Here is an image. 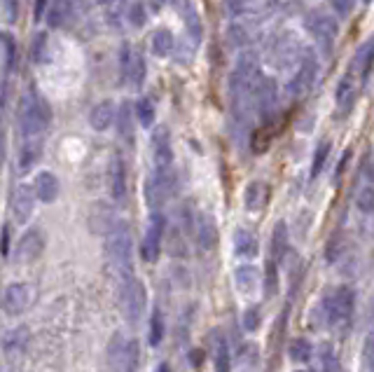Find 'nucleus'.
Here are the masks:
<instances>
[{"mask_svg": "<svg viewBox=\"0 0 374 372\" xmlns=\"http://www.w3.org/2000/svg\"><path fill=\"white\" fill-rule=\"evenodd\" d=\"M260 78V59L255 52H243L234 66V73L229 78V94H231V108L236 117H248L253 110V94L258 87Z\"/></svg>", "mask_w": 374, "mask_h": 372, "instance_id": "obj_1", "label": "nucleus"}, {"mask_svg": "<svg viewBox=\"0 0 374 372\" xmlns=\"http://www.w3.org/2000/svg\"><path fill=\"white\" fill-rule=\"evenodd\" d=\"M105 256H108V265L115 276V286L124 283L134 276V241L132 232L124 223H117L115 227L105 234Z\"/></svg>", "mask_w": 374, "mask_h": 372, "instance_id": "obj_2", "label": "nucleus"}, {"mask_svg": "<svg viewBox=\"0 0 374 372\" xmlns=\"http://www.w3.org/2000/svg\"><path fill=\"white\" fill-rule=\"evenodd\" d=\"M19 127L26 141L43 138L45 129L50 127V105L35 90L26 92L19 101Z\"/></svg>", "mask_w": 374, "mask_h": 372, "instance_id": "obj_3", "label": "nucleus"}, {"mask_svg": "<svg viewBox=\"0 0 374 372\" xmlns=\"http://www.w3.org/2000/svg\"><path fill=\"white\" fill-rule=\"evenodd\" d=\"M115 295H117V302H120V309L124 318H127L132 326H136V323L143 318L145 314V288L143 283H141L136 276H132L129 281L124 283H117L115 286Z\"/></svg>", "mask_w": 374, "mask_h": 372, "instance_id": "obj_4", "label": "nucleus"}, {"mask_svg": "<svg viewBox=\"0 0 374 372\" xmlns=\"http://www.w3.org/2000/svg\"><path fill=\"white\" fill-rule=\"evenodd\" d=\"M138 342L115 333L108 344V365L112 372H138Z\"/></svg>", "mask_w": 374, "mask_h": 372, "instance_id": "obj_5", "label": "nucleus"}, {"mask_svg": "<svg viewBox=\"0 0 374 372\" xmlns=\"http://www.w3.org/2000/svg\"><path fill=\"white\" fill-rule=\"evenodd\" d=\"M355 307V293L349 286H340L325 300V314L332 326H346Z\"/></svg>", "mask_w": 374, "mask_h": 372, "instance_id": "obj_6", "label": "nucleus"}, {"mask_svg": "<svg viewBox=\"0 0 374 372\" xmlns=\"http://www.w3.org/2000/svg\"><path fill=\"white\" fill-rule=\"evenodd\" d=\"M316 73H318V59L311 50H304V54H300V66L295 70L293 80H290V87H288L290 96L293 99L307 96L313 80H316Z\"/></svg>", "mask_w": 374, "mask_h": 372, "instance_id": "obj_7", "label": "nucleus"}, {"mask_svg": "<svg viewBox=\"0 0 374 372\" xmlns=\"http://www.w3.org/2000/svg\"><path fill=\"white\" fill-rule=\"evenodd\" d=\"M304 26H307V31L318 40L320 50L330 52V47L337 38V31H340V23H337L335 17L325 14V12H309L304 19Z\"/></svg>", "mask_w": 374, "mask_h": 372, "instance_id": "obj_8", "label": "nucleus"}, {"mask_svg": "<svg viewBox=\"0 0 374 372\" xmlns=\"http://www.w3.org/2000/svg\"><path fill=\"white\" fill-rule=\"evenodd\" d=\"M176 190V178H174V171L171 169H157L154 176L147 180L145 185V197L150 209H154V214H159V206H162L166 199L174 194Z\"/></svg>", "mask_w": 374, "mask_h": 372, "instance_id": "obj_9", "label": "nucleus"}, {"mask_svg": "<svg viewBox=\"0 0 374 372\" xmlns=\"http://www.w3.org/2000/svg\"><path fill=\"white\" fill-rule=\"evenodd\" d=\"M33 302V288L28 283H10L3 293L0 307L8 316H21Z\"/></svg>", "mask_w": 374, "mask_h": 372, "instance_id": "obj_10", "label": "nucleus"}, {"mask_svg": "<svg viewBox=\"0 0 374 372\" xmlns=\"http://www.w3.org/2000/svg\"><path fill=\"white\" fill-rule=\"evenodd\" d=\"M278 103V87L274 78H260L258 87H255L253 94V110H258L262 115V120H271Z\"/></svg>", "mask_w": 374, "mask_h": 372, "instance_id": "obj_11", "label": "nucleus"}, {"mask_svg": "<svg viewBox=\"0 0 374 372\" xmlns=\"http://www.w3.org/2000/svg\"><path fill=\"white\" fill-rule=\"evenodd\" d=\"M45 251V234L40 232V229L31 227L26 234L19 239V244H17V251H14V260L19 265H31L35 262L40 256H43Z\"/></svg>", "mask_w": 374, "mask_h": 372, "instance_id": "obj_12", "label": "nucleus"}, {"mask_svg": "<svg viewBox=\"0 0 374 372\" xmlns=\"http://www.w3.org/2000/svg\"><path fill=\"white\" fill-rule=\"evenodd\" d=\"M164 218L159 214L152 216L150 220V227H147L145 237H143V244H141V256H143L145 262H157L159 260V253H162V237H164Z\"/></svg>", "mask_w": 374, "mask_h": 372, "instance_id": "obj_13", "label": "nucleus"}, {"mask_svg": "<svg viewBox=\"0 0 374 372\" xmlns=\"http://www.w3.org/2000/svg\"><path fill=\"white\" fill-rule=\"evenodd\" d=\"M120 63H122V75L129 85L134 87H141L145 80V61L141 56V52L132 50L129 45H122V56H120Z\"/></svg>", "mask_w": 374, "mask_h": 372, "instance_id": "obj_14", "label": "nucleus"}, {"mask_svg": "<svg viewBox=\"0 0 374 372\" xmlns=\"http://www.w3.org/2000/svg\"><path fill=\"white\" fill-rule=\"evenodd\" d=\"M152 155H154V167L157 169H171L174 150H171V134L164 124H159L152 132Z\"/></svg>", "mask_w": 374, "mask_h": 372, "instance_id": "obj_15", "label": "nucleus"}, {"mask_svg": "<svg viewBox=\"0 0 374 372\" xmlns=\"http://www.w3.org/2000/svg\"><path fill=\"white\" fill-rule=\"evenodd\" d=\"M108 190L115 202H124L127 197V171L120 155H112L108 164Z\"/></svg>", "mask_w": 374, "mask_h": 372, "instance_id": "obj_16", "label": "nucleus"}, {"mask_svg": "<svg viewBox=\"0 0 374 372\" xmlns=\"http://www.w3.org/2000/svg\"><path fill=\"white\" fill-rule=\"evenodd\" d=\"M33 206H35V194L31 185H19L12 194V214H14L17 223H28V218L33 216Z\"/></svg>", "mask_w": 374, "mask_h": 372, "instance_id": "obj_17", "label": "nucleus"}, {"mask_svg": "<svg viewBox=\"0 0 374 372\" xmlns=\"http://www.w3.org/2000/svg\"><path fill=\"white\" fill-rule=\"evenodd\" d=\"M337 108H340L342 115H349L355 105V99H358V82H355L353 73H346L337 85Z\"/></svg>", "mask_w": 374, "mask_h": 372, "instance_id": "obj_18", "label": "nucleus"}, {"mask_svg": "<svg viewBox=\"0 0 374 372\" xmlns=\"http://www.w3.org/2000/svg\"><path fill=\"white\" fill-rule=\"evenodd\" d=\"M115 225H117L115 209H110V206L103 204V202L92 206V214H89V227H92V232L108 234Z\"/></svg>", "mask_w": 374, "mask_h": 372, "instance_id": "obj_19", "label": "nucleus"}, {"mask_svg": "<svg viewBox=\"0 0 374 372\" xmlns=\"http://www.w3.org/2000/svg\"><path fill=\"white\" fill-rule=\"evenodd\" d=\"M197 241L201 246V251H213L218 246V225L213 220L211 214H199L197 218Z\"/></svg>", "mask_w": 374, "mask_h": 372, "instance_id": "obj_20", "label": "nucleus"}, {"mask_svg": "<svg viewBox=\"0 0 374 372\" xmlns=\"http://www.w3.org/2000/svg\"><path fill=\"white\" fill-rule=\"evenodd\" d=\"M33 194L45 204H52L54 199L59 197V180L54 174L50 171H40L35 176V183H33Z\"/></svg>", "mask_w": 374, "mask_h": 372, "instance_id": "obj_21", "label": "nucleus"}, {"mask_svg": "<svg viewBox=\"0 0 374 372\" xmlns=\"http://www.w3.org/2000/svg\"><path fill=\"white\" fill-rule=\"evenodd\" d=\"M267 199H269V185L262 180H253L246 185V192H243V204H246L248 211L258 214V211L264 209Z\"/></svg>", "mask_w": 374, "mask_h": 372, "instance_id": "obj_22", "label": "nucleus"}, {"mask_svg": "<svg viewBox=\"0 0 374 372\" xmlns=\"http://www.w3.org/2000/svg\"><path fill=\"white\" fill-rule=\"evenodd\" d=\"M115 103L112 101H101L92 108V113H89V124H92V129H96V132H105V129H110V124L115 122Z\"/></svg>", "mask_w": 374, "mask_h": 372, "instance_id": "obj_23", "label": "nucleus"}, {"mask_svg": "<svg viewBox=\"0 0 374 372\" xmlns=\"http://www.w3.org/2000/svg\"><path fill=\"white\" fill-rule=\"evenodd\" d=\"M115 122H117V132H120V138L124 143L132 145L134 143V105L129 101H124L115 113Z\"/></svg>", "mask_w": 374, "mask_h": 372, "instance_id": "obj_24", "label": "nucleus"}, {"mask_svg": "<svg viewBox=\"0 0 374 372\" xmlns=\"http://www.w3.org/2000/svg\"><path fill=\"white\" fill-rule=\"evenodd\" d=\"M73 19V0H54L50 12H47V23L50 28H63Z\"/></svg>", "mask_w": 374, "mask_h": 372, "instance_id": "obj_25", "label": "nucleus"}, {"mask_svg": "<svg viewBox=\"0 0 374 372\" xmlns=\"http://www.w3.org/2000/svg\"><path fill=\"white\" fill-rule=\"evenodd\" d=\"M40 155H43V138H31L26 141L19 152V171L21 174H28L35 164H38Z\"/></svg>", "mask_w": 374, "mask_h": 372, "instance_id": "obj_26", "label": "nucleus"}, {"mask_svg": "<svg viewBox=\"0 0 374 372\" xmlns=\"http://www.w3.org/2000/svg\"><path fill=\"white\" fill-rule=\"evenodd\" d=\"M176 8L183 14V21H185V26H187L189 35L194 38V43H199V38H201V21H199V14H197V10H194V5L189 3V0H176Z\"/></svg>", "mask_w": 374, "mask_h": 372, "instance_id": "obj_27", "label": "nucleus"}, {"mask_svg": "<svg viewBox=\"0 0 374 372\" xmlns=\"http://www.w3.org/2000/svg\"><path fill=\"white\" fill-rule=\"evenodd\" d=\"M234 246H236V253L241 258H255L260 253V244H258V237L251 232V229H236L234 234Z\"/></svg>", "mask_w": 374, "mask_h": 372, "instance_id": "obj_28", "label": "nucleus"}, {"mask_svg": "<svg viewBox=\"0 0 374 372\" xmlns=\"http://www.w3.org/2000/svg\"><path fill=\"white\" fill-rule=\"evenodd\" d=\"M234 279H236V288H239L241 293H253L260 283V269L253 267V265H241V267L234 271Z\"/></svg>", "mask_w": 374, "mask_h": 372, "instance_id": "obj_29", "label": "nucleus"}, {"mask_svg": "<svg viewBox=\"0 0 374 372\" xmlns=\"http://www.w3.org/2000/svg\"><path fill=\"white\" fill-rule=\"evenodd\" d=\"M288 253V227L283 220L276 223L274 227V237H271V262H281Z\"/></svg>", "mask_w": 374, "mask_h": 372, "instance_id": "obj_30", "label": "nucleus"}, {"mask_svg": "<svg viewBox=\"0 0 374 372\" xmlns=\"http://www.w3.org/2000/svg\"><path fill=\"white\" fill-rule=\"evenodd\" d=\"M260 365V351L255 344H246L239 349V356H236V370L239 372H255Z\"/></svg>", "mask_w": 374, "mask_h": 372, "instance_id": "obj_31", "label": "nucleus"}, {"mask_svg": "<svg viewBox=\"0 0 374 372\" xmlns=\"http://www.w3.org/2000/svg\"><path fill=\"white\" fill-rule=\"evenodd\" d=\"M28 340H31L28 328H14L8 338H5V351H8L10 356H19V353L26 349Z\"/></svg>", "mask_w": 374, "mask_h": 372, "instance_id": "obj_32", "label": "nucleus"}, {"mask_svg": "<svg viewBox=\"0 0 374 372\" xmlns=\"http://www.w3.org/2000/svg\"><path fill=\"white\" fill-rule=\"evenodd\" d=\"M176 47V40H174V33L169 28H159V31L152 33V50L157 56H169Z\"/></svg>", "mask_w": 374, "mask_h": 372, "instance_id": "obj_33", "label": "nucleus"}, {"mask_svg": "<svg viewBox=\"0 0 374 372\" xmlns=\"http://www.w3.org/2000/svg\"><path fill=\"white\" fill-rule=\"evenodd\" d=\"M288 356L293 358L295 363H309V361H311V356H313L311 342L304 340V338L293 340V342H290V347H288Z\"/></svg>", "mask_w": 374, "mask_h": 372, "instance_id": "obj_34", "label": "nucleus"}, {"mask_svg": "<svg viewBox=\"0 0 374 372\" xmlns=\"http://www.w3.org/2000/svg\"><path fill=\"white\" fill-rule=\"evenodd\" d=\"M213 347H216V372H229V347L227 340L220 338V333H213Z\"/></svg>", "mask_w": 374, "mask_h": 372, "instance_id": "obj_35", "label": "nucleus"}, {"mask_svg": "<svg viewBox=\"0 0 374 372\" xmlns=\"http://www.w3.org/2000/svg\"><path fill=\"white\" fill-rule=\"evenodd\" d=\"M164 340V316L159 309L152 311V318H150V326H147V342L152 347H159Z\"/></svg>", "mask_w": 374, "mask_h": 372, "instance_id": "obj_36", "label": "nucleus"}, {"mask_svg": "<svg viewBox=\"0 0 374 372\" xmlns=\"http://www.w3.org/2000/svg\"><path fill=\"white\" fill-rule=\"evenodd\" d=\"M353 63L358 66V73L363 75V78L370 75V70H372V40H367V43L355 52Z\"/></svg>", "mask_w": 374, "mask_h": 372, "instance_id": "obj_37", "label": "nucleus"}, {"mask_svg": "<svg viewBox=\"0 0 374 372\" xmlns=\"http://www.w3.org/2000/svg\"><path fill=\"white\" fill-rule=\"evenodd\" d=\"M278 293V271H276V262L267 260L264 267V295L267 298H274Z\"/></svg>", "mask_w": 374, "mask_h": 372, "instance_id": "obj_38", "label": "nucleus"}, {"mask_svg": "<svg viewBox=\"0 0 374 372\" xmlns=\"http://www.w3.org/2000/svg\"><path fill=\"white\" fill-rule=\"evenodd\" d=\"M31 59H33V63L47 61V33L45 31L35 33V38L31 43Z\"/></svg>", "mask_w": 374, "mask_h": 372, "instance_id": "obj_39", "label": "nucleus"}, {"mask_svg": "<svg viewBox=\"0 0 374 372\" xmlns=\"http://www.w3.org/2000/svg\"><path fill=\"white\" fill-rule=\"evenodd\" d=\"M134 113L138 115V120L143 127H152V120H154V105L150 99H141L138 103H136Z\"/></svg>", "mask_w": 374, "mask_h": 372, "instance_id": "obj_40", "label": "nucleus"}, {"mask_svg": "<svg viewBox=\"0 0 374 372\" xmlns=\"http://www.w3.org/2000/svg\"><path fill=\"white\" fill-rule=\"evenodd\" d=\"M225 8L231 17H246L255 10V0H225Z\"/></svg>", "mask_w": 374, "mask_h": 372, "instance_id": "obj_41", "label": "nucleus"}, {"mask_svg": "<svg viewBox=\"0 0 374 372\" xmlns=\"http://www.w3.org/2000/svg\"><path fill=\"white\" fill-rule=\"evenodd\" d=\"M328 155H330V143L325 141V143H320L316 147V155H313V162H311V178H316L320 171H323L325 162H328Z\"/></svg>", "mask_w": 374, "mask_h": 372, "instance_id": "obj_42", "label": "nucleus"}, {"mask_svg": "<svg viewBox=\"0 0 374 372\" xmlns=\"http://www.w3.org/2000/svg\"><path fill=\"white\" fill-rule=\"evenodd\" d=\"M355 204H358V209L363 211V214H372V209H374V190H372V185L360 187L358 194H355Z\"/></svg>", "mask_w": 374, "mask_h": 372, "instance_id": "obj_43", "label": "nucleus"}, {"mask_svg": "<svg viewBox=\"0 0 374 372\" xmlns=\"http://www.w3.org/2000/svg\"><path fill=\"white\" fill-rule=\"evenodd\" d=\"M145 21H147V17H145L143 3L134 0V3L129 5V23H132V26H136V28H143V26H145Z\"/></svg>", "mask_w": 374, "mask_h": 372, "instance_id": "obj_44", "label": "nucleus"}, {"mask_svg": "<svg viewBox=\"0 0 374 372\" xmlns=\"http://www.w3.org/2000/svg\"><path fill=\"white\" fill-rule=\"evenodd\" d=\"M169 253L171 256H176V258H185L187 256V251H185V246H183V237H180V232H178L176 227H171V237H169Z\"/></svg>", "mask_w": 374, "mask_h": 372, "instance_id": "obj_45", "label": "nucleus"}, {"mask_svg": "<svg viewBox=\"0 0 374 372\" xmlns=\"http://www.w3.org/2000/svg\"><path fill=\"white\" fill-rule=\"evenodd\" d=\"M243 328L246 333H255L260 328V309L258 307H251V309L243 311Z\"/></svg>", "mask_w": 374, "mask_h": 372, "instance_id": "obj_46", "label": "nucleus"}, {"mask_svg": "<svg viewBox=\"0 0 374 372\" xmlns=\"http://www.w3.org/2000/svg\"><path fill=\"white\" fill-rule=\"evenodd\" d=\"M229 35H231V43L234 45H246L248 40H251V28L243 23V26H239V23H234V26L229 28Z\"/></svg>", "mask_w": 374, "mask_h": 372, "instance_id": "obj_47", "label": "nucleus"}, {"mask_svg": "<svg viewBox=\"0 0 374 372\" xmlns=\"http://www.w3.org/2000/svg\"><path fill=\"white\" fill-rule=\"evenodd\" d=\"M269 141H271V134L269 129H260V132H255L253 136V152H264L267 147H269Z\"/></svg>", "mask_w": 374, "mask_h": 372, "instance_id": "obj_48", "label": "nucleus"}, {"mask_svg": "<svg viewBox=\"0 0 374 372\" xmlns=\"http://www.w3.org/2000/svg\"><path fill=\"white\" fill-rule=\"evenodd\" d=\"M330 5L335 8V12H337L340 17H346V14H351L355 0H330Z\"/></svg>", "mask_w": 374, "mask_h": 372, "instance_id": "obj_49", "label": "nucleus"}, {"mask_svg": "<svg viewBox=\"0 0 374 372\" xmlns=\"http://www.w3.org/2000/svg\"><path fill=\"white\" fill-rule=\"evenodd\" d=\"M374 344H372V338L365 340V349H363V368L365 372H372V363H374Z\"/></svg>", "mask_w": 374, "mask_h": 372, "instance_id": "obj_50", "label": "nucleus"}, {"mask_svg": "<svg viewBox=\"0 0 374 372\" xmlns=\"http://www.w3.org/2000/svg\"><path fill=\"white\" fill-rule=\"evenodd\" d=\"M323 372H337V361H335V353H332V349L328 344L323 347Z\"/></svg>", "mask_w": 374, "mask_h": 372, "instance_id": "obj_51", "label": "nucleus"}, {"mask_svg": "<svg viewBox=\"0 0 374 372\" xmlns=\"http://www.w3.org/2000/svg\"><path fill=\"white\" fill-rule=\"evenodd\" d=\"M45 8H47V0H35V8H33L35 19H40V17L45 14Z\"/></svg>", "mask_w": 374, "mask_h": 372, "instance_id": "obj_52", "label": "nucleus"}, {"mask_svg": "<svg viewBox=\"0 0 374 372\" xmlns=\"http://www.w3.org/2000/svg\"><path fill=\"white\" fill-rule=\"evenodd\" d=\"M8 237H10V232H8V227H3V237H0V253H3V256H8Z\"/></svg>", "mask_w": 374, "mask_h": 372, "instance_id": "obj_53", "label": "nucleus"}, {"mask_svg": "<svg viewBox=\"0 0 374 372\" xmlns=\"http://www.w3.org/2000/svg\"><path fill=\"white\" fill-rule=\"evenodd\" d=\"M5 155V129H3V117H0V162Z\"/></svg>", "mask_w": 374, "mask_h": 372, "instance_id": "obj_54", "label": "nucleus"}, {"mask_svg": "<svg viewBox=\"0 0 374 372\" xmlns=\"http://www.w3.org/2000/svg\"><path fill=\"white\" fill-rule=\"evenodd\" d=\"M157 372H171V368H169V365H159Z\"/></svg>", "mask_w": 374, "mask_h": 372, "instance_id": "obj_55", "label": "nucleus"}, {"mask_svg": "<svg viewBox=\"0 0 374 372\" xmlns=\"http://www.w3.org/2000/svg\"><path fill=\"white\" fill-rule=\"evenodd\" d=\"M98 3H101V5H108V3H110V0H98Z\"/></svg>", "mask_w": 374, "mask_h": 372, "instance_id": "obj_56", "label": "nucleus"}, {"mask_svg": "<svg viewBox=\"0 0 374 372\" xmlns=\"http://www.w3.org/2000/svg\"><path fill=\"white\" fill-rule=\"evenodd\" d=\"M365 3H372V0H365Z\"/></svg>", "mask_w": 374, "mask_h": 372, "instance_id": "obj_57", "label": "nucleus"}, {"mask_svg": "<svg viewBox=\"0 0 374 372\" xmlns=\"http://www.w3.org/2000/svg\"><path fill=\"white\" fill-rule=\"evenodd\" d=\"M73 3H75V0H73Z\"/></svg>", "mask_w": 374, "mask_h": 372, "instance_id": "obj_58", "label": "nucleus"}]
</instances>
